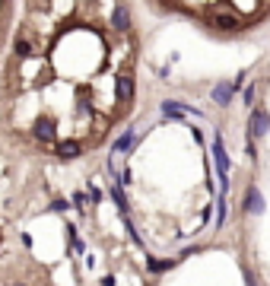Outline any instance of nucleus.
Instances as JSON below:
<instances>
[{
    "label": "nucleus",
    "mask_w": 270,
    "mask_h": 286,
    "mask_svg": "<svg viewBox=\"0 0 270 286\" xmlns=\"http://www.w3.org/2000/svg\"><path fill=\"white\" fill-rule=\"evenodd\" d=\"M213 159H216V175H219V197H226L229 191V153L222 147V137H213Z\"/></svg>",
    "instance_id": "f257e3e1"
},
{
    "label": "nucleus",
    "mask_w": 270,
    "mask_h": 286,
    "mask_svg": "<svg viewBox=\"0 0 270 286\" xmlns=\"http://www.w3.org/2000/svg\"><path fill=\"white\" fill-rule=\"evenodd\" d=\"M236 92H239V89L232 86V80H219L216 86H213V92H210V99H213L219 109H229V102L236 99Z\"/></svg>",
    "instance_id": "f03ea898"
},
{
    "label": "nucleus",
    "mask_w": 270,
    "mask_h": 286,
    "mask_svg": "<svg viewBox=\"0 0 270 286\" xmlns=\"http://www.w3.org/2000/svg\"><path fill=\"white\" fill-rule=\"evenodd\" d=\"M114 89H118V99L121 102H134V92H137V83L131 70H121L118 80H114Z\"/></svg>",
    "instance_id": "7ed1b4c3"
},
{
    "label": "nucleus",
    "mask_w": 270,
    "mask_h": 286,
    "mask_svg": "<svg viewBox=\"0 0 270 286\" xmlns=\"http://www.w3.org/2000/svg\"><path fill=\"white\" fill-rule=\"evenodd\" d=\"M251 137H264L270 130V112L264 109V105H257V109H251Z\"/></svg>",
    "instance_id": "20e7f679"
},
{
    "label": "nucleus",
    "mask_w": 270,
    "mask_h": 286,
    "mask_svg": "<svg viewBox=\"0 0 270 286\" xmlns=\"http://www.w3.org/2000/svg\"><path fill=\"white\" fill-rule=\"evenodd\" d=\"M111 26L118 29V32H131L134 19H131V7H127V4H118V7H114V13H111Z\"/></svg>",
    "instance_id": "39448f33"
},
{
    "label": "nucleus",
    "mask_w": 270,
    "mask_h": 286,
    "mask_svg": "<svg viewBox=\"0 0 270 286\" xmlns=\"http://www.w3.org/2000/svg\"><path fill=\"white\" fill-rule=\"evenodd\" d=\"M32 134H35V140H42V143H51V140L57 137L54 121H51V118H38V121H35V127H32Z\"/></svg>",
    "instance_id": "423d86ee"
},
{
    "label": "nucleus",
    "mask_w": 270,
    "mask_h": 286,
    "mask_svg": "<svg viewBox=\"0 0 270 286\" xmlns=\"http://www.w3.org/2000/svg\"><path fill=\"white\" fill-rule=\"evenodd\" d=\"M210 26L219 29V32H236L242 22H239V16H232V13H219V16H210Z\"/></svg>",
    "instance_id": "0eeeda50"
},
{
    "label": "nucleus",
    "mask_w": 270,
    "mask_h": 286,
    "mask_svg": "<svg viewBox=\"0 0 270 286\" xmlns=\"http://www.w3.org/2000/svg\"><path fill=\"white\" fill-rule=\"evenodd\" d=\"M134 147H137V130H134V127H127L124 134H121L118 140H114V147H111V153H131Z\"/></svg>",
    "instance_id": "6e6552de"
},
{
    "label": "nucleus",
    "mask_w": 270,
    "mask_h": 286,
    "mask_svg": "<svg viewBox=\"0 0 270 286\" xmlns=\"http://www.w3.org/2000/svg\"><path fill=\"white\" fill-rule=\"evenodd\" d=\"M57 156L61 159H76V156H83V147H80L76 140H64V143H57Z\"/></svg>",
    "instance_id": "1a4fd4ad"
},
{
    "label": "nucleus",
    "mask_w": 270,
    "mask_h": 286,
    "mask_svg": "<svg viewBox=\"0 0 270 286\" xmlns=\"http://www.w3.org/2000/svg\"><path fill=\"white\" fill-rule=\"evenodd\" d=\"M245 210L248 213H264V197L257 188H248V194H245Z\"/></svg>",
    "instance_id": "9d476101"
},
{
    "label": "nucleus",
    "mask_w": 270,
    "mask_h": 286,
    "mask_svg": "<svg viewBox=\"0 0 270 286\" xmlns=\"http://www.w3.org/2000/svg\"><path fill=\"white\" fill-rule=\"evenodd\" d=\"M111 200H114V207H118L121 217H127V197H124V185L121 182L111 185Z\"/></svg>",
    "instance_id": "9b49d317"
},
{
    "label": "nucleus",
    "mask_w": 270,
    "mask_h": 286,
    "mask_svg": "<svg viewBox=\"0 0 270 286\" xmlns=\"http://www.w3.org/2000/svg\"><path fill=\"white\" fill-rule=\"evenodd\" d=\"M172 267H175V261H169V258H166V261L146 258V270H149V273H166V270H172Z\"/></svg>",
    "instance_id": "f8f14e48"
},
{
    "label": "nucleus",
    "mask_w": 270,
    "mask_h": 286,
    "mask_svg": "<svg viewBox=\"0 0 270 286\" xmlns=\"http://www.w3.org/2000/svg\"><path fill=\"white\" fill-rule=\"evenodd\" d=\"M35 51H32V42L29 39H16V57H22V61H26V57H32Z\"/></svg>",
    "instance_id": "ddd939ff"
},
{
    "label": "nucleus",
    "mask_w": 270,
    "mask_h": 286,
    "mask_svg": "<svg viewBox=\"0 0 270 286\" xmlns=\"http://www.w3.org/2000/svg\"><path fill=\"white\" fill-rule=\"evenodd\" d=\"M254 99H257V83H248V86H245V95H242L245 109H254Z\"/></svg>",
    "instance_id": "4468645a"
},
{
    "label": "nucleus",
    "mask_w": 270,
    "mask_h": 286,
    "mask_svg": "<svg viewBox=\"0 0 270 286\" xmlns=\"http://www.w3.org/2000/svg\"><path fill=\"white\" fill-rule=\"evenodd\" d=\"M70 204H73L76 210H83V207L89 204V191H76V194H73V197H70Z\"/></svg>",
    "instance_id": "2eb2a0df"
},
{
    "label": "nucleus",
    "mask_w": 270,
    "mask_h": 286,
    "mask_svg": "<svg viewBox=\"0 0 270 286\" xmlns=\"http://www.w3.org/2000/svg\"><path fill=\"white\" fill-rule=\"evenodd\" d=\"M86 191H89V204H92V207H96V204H102V191H99L96 185H92V182L86 185Z\"/></svg>",
    "instance_id": "dca6fc26"
},
{
    "label": "nucleus",
    "mask_w": 270,
    "mask_h": 286,
    "mask_svg": "<svg viewBox=\"0 0 270 286\" xmlns=\"http://www.w3.org/2000/svg\"><path fill=\"white\" fill-rule=\"evenodd\" d=\"M70 207H73V204H67L64 197H54V200H51V210H54V213H67Z\"/></svg>",
    "instance_id": "f3484780"
},
{
    "label": "nucleus",
    "mask_w": 270,
    "mask_h": 286,
    "mask_svg": "<svg viewBox=\"0 0 270 286\" xmlns=\"http://www.w3.org/2000/svg\"><path fill=\"white\" fill-rule=\"evenodd\" d=\"M102 286H114V277H111V273H105V277H102Z\"/></svg>",
    "instance_id": "a211bd4d"
}]
</instances>
